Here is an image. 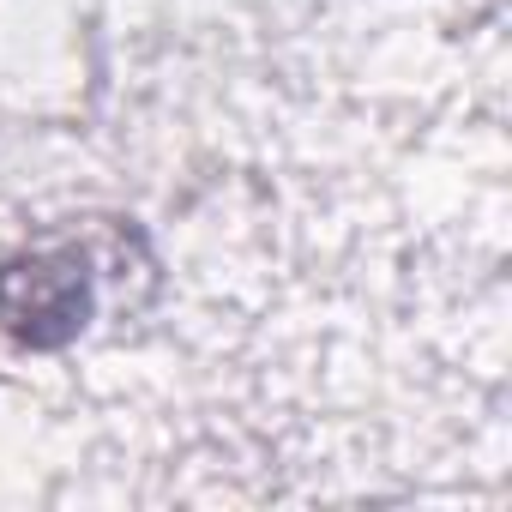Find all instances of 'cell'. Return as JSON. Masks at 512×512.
<instances>
[{
	"label": "cell",
	"instance_id": "obj_1",
	"mask_svg": "<svg viewBox=\"0 0 512 512\" xmlns=\"http://www.w3.org/2000/svg\"><path fill=\"white\" fill-rule=\"evenodd\" d=\"M97 320V260L79 241H37L0 260V332L19 350H61Z\"/></svg>",
	"mask_w": 512,
	"mask_h": 512
}]
</instances>
